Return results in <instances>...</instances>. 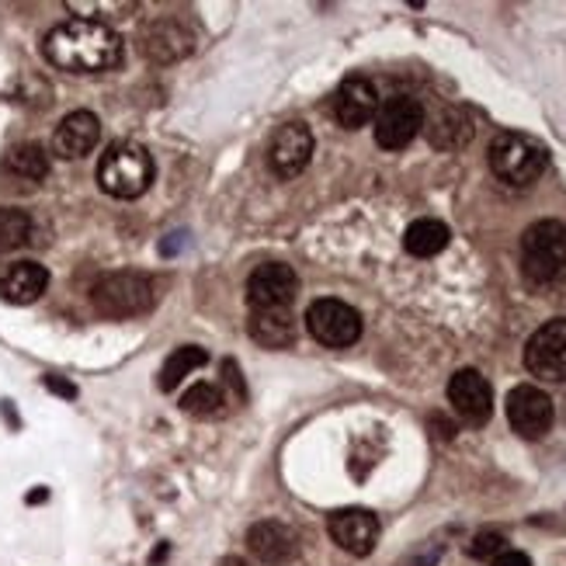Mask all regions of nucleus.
Masks as SVG:
<instances>
[{
    "instance_id": "obj_1",
    "label": "nucleus",
    "mask_w": 566,
    "mask_h": 566,
    "mask_svg": "<svg viewBox=\"0 0 566 566\" xmlns=\"http://www.w3.org/2000/svg\"><path fill=\"white\" fill-rule=\"evenodd\" d=\"M42 53L56 70H66V73H105L122 63L126 45H122V35L112 24L73 18V21L56 24V29L45 35Z\"/></svg>"
},
{
    "instance_id": "obj_2",
    "label": "nucleus",
    "mask_w": 566,
    "mask_h": 566,
    "mask_svg": "<svg viewBox=\"0 0 566 566\" xmlns=\"http://www.w3.org/2000/svg\"><path fill=\"white\" fill-rule=\"evenodd\" d=\"M154 181V160L139 143H112L97 164V185L112 199H139Z\"/></svg>"
},
{
    "instance_id": "obj_3",
    "label": "nucleus",
    "mask_w": 566,
    "mask_h": 566,
    "mask_svg": "<svg viewBox=\"0 0 566 566\" xmlns=\"http://www.w3.org/2000/svg\"><path fill=\"white\" fill-rule=\"evenodd\" d=\"M522 268L538 285L566 279V227L556 219H538L522 237Z\"/></svg>"
},
{
    "instance_id": "obj_4",
    "label": "nucleus",
    "mask_w": 566,
    "mask_h": 566,
    "mask_svg": "<svg viewBox=\"0 0 566 566\" xmlns=\"http://www.w3.org/2000/svg\"><path fill=\"white\" fill-rule=\"evenodd\" d=\"M546 164H549L546 146L532 136L501 133L494 143H490V170H494L504 185L525 188V185L543 178Z\"/></svg>"
},
{
    "instance_id": "obj_5",
    "label": "nucleus",
    "mask_w": 566,
    "mask_h": 566,
    "mask_svg": "<svg viewBox=\"0 0 566 566\" xmlns=\"http://www.w3.org/2000/svg\"><path fill=\"white\" fill-rule=\"evenodd\" d=\"M91 303L102 316L126 319V316H139L146 310H154L157 292H154V282L139 272H112L91 289Z\"/></svg>"
},
{
    "instance_id": "obj_6",
    "label": "nucleus",
    "mask_w": 566,
    "mask_h": 566,
    "mask_svg": "<svg viewBox=\"0 0 566 566\" xmlns=\"http://www.w3.org/2000/svg\"><path fill=\"white\" fill-rule=\"evenodd\" d=\"M306 327L324 348H352L361 337V316L340 300H316L306 310Z\"/></svg>"
},
{
    "instance_id": "obj_7",
    "label": "nucleus",
    "mask_w": 566,
    "mask_h": 566,
    "mask_svg": "<svg viewBox=\"0 0 566 566\" xmlns=\"http://www.w3.org/2000/svg\"><path fill=\"white\" fill-rule=\"evenodd\" d=\"M424 129V108L410 94H392L376 115V143L382 150H403Z\"/></svg>"
},
{
    "instance_id": "obj_8",
    "label": "nucleus",
    "mask_w": 566,
    "mask_h": 566,
    "mask_svg": "<svg viewBox=\"0 0 566 566\" xmlns=\"http://www.w3.org/2000/svg\"><path fill=\"white\" fill-rule=\"evenodd\" d=\"M525 368L546 382H566V319H549L528 337Z\"/></svg>"
},
{
    "instance_id": "obj_9",
    "label": "nucleus",
    "mask_w": 566,
    "mask_h": 566,
    "mask_svg": "<svg viewBox=\"0 0 566 566\" xmlns=\"http://www.w3.org/2000/svg\"><path fill=\"white\" fill-rule=\"evenodd\" d=\"M300 295V275L289 264H261L248 279V303L251 310H289Z\"/></svg>"
},
{
    "instance_id": "obj_10",
    "label": "nucleus",
    "mask_w": 566,
    "mask_h": 566,
    "mask_svg": "<svg viewBox=\"0 0 566 566\" xmlns=\"http://www.w3.org/2000/svg\"><path fill=\"white\" fill-rule=\"evenodd\" d=\"M553 400L538 386H514L507 392V421L522 438H543L553 428Z\"/></svg>"
},
{
    "instance_id": "obj_11",
    "label": "nucleus",
    "mask_w": 566,
    "mask_h": 566,
    "mask_svg": "<svg viewBox=\"0 0 566 566\" xmlns=\"http://www.w3.org/2000/svg\"><path fill=\"white\" fill-rule=\"evenodd\" d=\"M449 403L462 417L465 424H486L490 413H494V389L476 373V368H459L449 379Z\"/></svg>"
},
{
    "instance_id": "obj_12",
    "label": "nucleus",
    "mask_w": 566,
    "mask_h": 566,
    "mask_svg": "<svg viewBox=\"0 0 566 566\" xmlns=\"http://www.w3.org/2000/svg\"><path fill=\"white\" fill-rule=\"evenodd\" d=\"M313 157V133L303 122H285V126L268 143V164L279 178H295L303 175Z\"/></svg>"
},
{
    "instance_id": "obj_13",
    "label": "nucleus",
    "mask_w": 566,
    "mask_h": 566,
    "mask_svg": "<svg viewBox=\"0 0 566 566\" xmlns=\"http://www.w3.org/2000/svg\"><path fill=\"white\" fill-rule=\"evenodd\" d=\"M331 538L352 556H368L379 543V522L373 511L365 507H344L337 514H331Z\"/></svg>"
},
{
    "instance_id": "obj_14",
    "label": "nucleus",
    "mask_w": 566,
    "mask_h": 566,
    "mask_svg": "<svg viewBox=\"0 0 566 566\" xmlns=\"http://www.w3.org/2000/svg\"><path fill=\"white\" fill-rule=\"evenodd\" d=\"M334 115L344 129H361L379 115V91L368 77H348L334 94Z\"/></svg>"
},
{
    "instance_id": "obj_15",
    "label": "nucleus",
    "mask_w": 566,
    "mask_h": 566,
    "mask_svg": "<svg viewBox=\"0 0 566 566\" xmlns=\"http://www.w3.org/2000/svg\"><path fill=\"white\" fill-rule=\"evenodd\" d=\"M143 56L150 63H178L191 53V35L178 18H157L143 29Z\"/></svg>"
},
{
    "instance_id": "obj_16",
    "label": "nucleus",
    "mask_w": 566,
    "mask_h": 566,
    "mask_svg": "<svg viewBox=\"0 0 566 566\" xmlns=\"http://www.w3.org/2000/svg\"><path fill=\"white\" fill-rule=\"evenodd\" d=\"M97 139H102V122H97V115L94 112H70L56 126L53 150L63 160H81L94 150Z\"/></svg>"
},
{
    "instance_id": "obj_17",
    "label": "nucleus",
    "mask_w": 566,
    "mask_h": 566,
    "mask_svg": "<svg viewBox=\"0 0 566 566\" xmlns=\"http://www.w3.org/2000/svg\"><path fill=\"white\" fill-rule=\"evenodd\" d=\"M248 549L264 563V566H285L300 553V538L282 522H258L248 532Z\"/></svg>"
},
{
    "instance_id": "obj_18",
    "label": "nucleus",
    "mask_w": 566,
    "mask_h": 566,
    "mask_svg": "<svg viewBox=\"0 0 566 566\" xmlns=\"http://www.w3.org/2000/svg\"><path fill=\"white\" fill-rule=\"evenodd\" d=\"M49 289V272L35 261H14L0 272V300L14 306H29Z\"/></svg>"
},
{
    "instance_id": "obj_19",
    "label": "nucleus",
    "mask_w": 566,
    "mask_h": 566,
    "mask_svg": "<svg viewBox=\"0 0 566 566\" xmlns=\"http://www.w3.org/2000/svg\"><path fill=\"white\" fill-rule=\"evenodd\" d=\"M424 133L434 150H462L473 139V118L455 105H446L424 118Z\"/></svg>"
},
{
    "instance_id": "obj_20",
    "label": "nucleus",
    "mask_w": 566,
    "mask_h": 566,
    "mask_svg": "<svg viewBox=\"0 0 566 566\" xmlns=\"http://www.w3.org/2000/svg\"><path fill=\"white\" fill-rule=\"evenodd\" d=\"M251 337L261 344V348H292L295 337H300V327H295L292 310H251Z\"/></svg>"
},
{
    "instance_id": "obj_21",
    "label": "nucleus",
    "mask_w": 566,
    "mask_h": 566,
    "mask_svg": "<svg viewBox=\"0 0 566 566\" xmlns=\"http://www.w3.org/2000/svg\"><path fill=\"white\" fill-rule=\"evenodd\" d=\"M449 240H452V233L441 219H417V223H410L403 233V248L413 258H434L449 248Z\"/></svg>"
},
{
    "instance_id": "obj_22",
    "label": "nucleus",
    "mask_w": 566,
    "mask_h": 566,
    "mask_svg": "<svg viewBox=\"0 0 566 566\" xmlns=\"http://www.w3.org/2000/svg\"><path fill=\"white\" fill-rule=\"evenodd\" d=\"M209 361V355L199 348V344H185V348H178L175 355H170L160 368V389L170 392V389H178L185 382V376H191L195 368H202Z\"/></svg>"
},
{
    "instance_id": "obj_23",
    "label": "nucleus",
    "mask_w": 566,
    "mask_h": 566,
    "mask_svg": "<svg viewBox=\"0 0 566 566\" xmlns=\"http://www.w3.org/2000/svg\"><path fill=\"white\" fill-rule=\"evenodd\" d=\"M181 410L191 413V417H223L227 413V397L223 389L212 386V382H195L191 389H185L181 397Z\"/></svg>"
},
{
    "instance_id": "obj_24",
    "label": "nucleus",
    "mask_w": 566,
    "mask_h": 566,
    "mask_svg": "<svg viewBox=\"0 0 566 566\" xmlns=\"http://www.w3.org/2000/svg\"><path fill=\"white\" fill-rule=\"evenodd\" d=\"M8 167L24 181H42L49 175V154L39 143H21L8 154Z\"/></svg>"
},
{
    "instance_id": "obj_25",
    "label": "nucleus",
    "mask_w": 566,
    "mask_h": 566,
    "mask_svg": "<svg viewBox=\"0 0 566 566\" xmlns=\"http://www.w3.org/2000/svg\"><path fill=\"white\" fill-rule=\"evenodd\" d=\"M32 237V216L24 209H0V254L24 248Z\"/></svg>"
},
{
    "instance_id": "obj_26",
    "label": "nucleus",
    "mask_w": 566,
    "mask_h": 566,
    "mask_svg": "<svg viewBox=\"0 0 566 566\" xmlns=\"http://www.w3.org/2000/svg\"><path fill=\"white\" fill-rule=\"evenodd\" d=\"M70 11H77L84 21H102V18H112V14H118V11H133L136 4H126V0H115V4H97V0H91V4H81V0H70L66 4Z\"/></svg>"
},
{
    "instance_id": "obj_27",
    "label": "nucleus",
    "mask_w": 566,
    "mask_h": 566,
    "mask_svg": "<svg viewBox=\"0 0 566 566\" xmlns=\"http://www.w3.org/2000/svg\"><path fill=\"white\" fill-rule=\"evenodd\" d=\"M501 553H504V535L501 532H480L470 543L473 559H497Z\"/></svg>"
},
{
    "instance_id": "obj_28",
    "label": "nucleus",
    "mask_w": 566,
    "mask_h": 566,
    "mask_svg": "<svg viewBox=\"0 0 566 566\" xmlns=\"http://www.w3.org/2000/svg\"><path fill=\"white\" fill-rule=\"evenodd\" d=\"M490 566H532V559L525 553H518V549H504Z\"/></svg>"
},
{
    "instance_id": "obj_29",
    "label": "nucleus",
    "mask_w": 566,
    "mask_h": 566,
    "mask_svg": "<svg viewBox=\"0 0 566 566\" xmlns=\"http://www.w3.org/2000/svg\"><path fill=\"white\" fill-rule=\"evenodd\" d=\"M45 386H49V389H56V392H63V397H70V400L77 397V389H73L70 382H63V379H56V376H49Z\"/></svg>"
},
{
    "instance_id": "obj_30",
    "label": "nucleus",
    "mask_w": 566,
    "mask_h": 566,
    "mask_svg": "<svg viewBox=\"0 0 566 566\" xmlns=\"http://www.w3.org/2000/svg\"><path fill=\"white\" fill-rule=\"evenodd\" d=\"M219 566H251V563H243V559H237V556H227Z\"/></svg>"
}]
</instances>
